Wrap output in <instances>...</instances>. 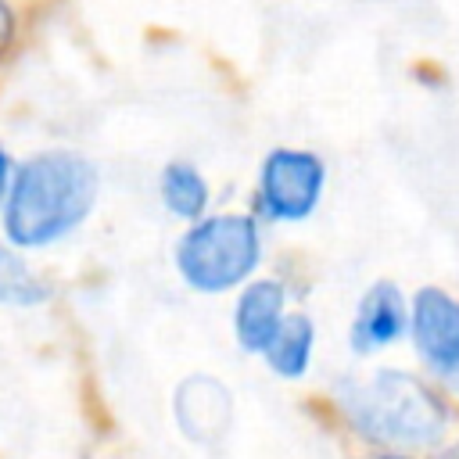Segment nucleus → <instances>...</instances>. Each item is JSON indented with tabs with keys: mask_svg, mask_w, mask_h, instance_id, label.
<instances>
[{
	"mask_svg": "<svg viewBox=\"0 0 459 459\" xmlns=\"http://www.w3.org/2000/svg\"><path fill=\"white\" fill-rule=\"evenodd\" d=\"M287 319V287L280 280H247L233 301V337L240 351L262 355Z\"/></svg>",
	"mask_w": 459,
	"mask_h": 459,
	"instance_id": "7",
	"label": "nucleus"
},
{
	"mask_svg": "<svg viewBox=\"0 0 459 459\" xmlns=\"http://www.w3.org/2000/svg\"><path fill=\"white\" fill-rule=\"evenodd\" d=\"M427 459H459V441H452V445H445L441 452H434V455H427Z\"/></svg>",
	"mask_w": 459,
	"mask_h": 459,
	"instance_id": "13",
	"label": "nucleus"
},
{
	"mask_svg": "<svg viewBox=\"0 0 459 459\" xmlns=\"http://www.w3.org/2000/svg\"><path fill=\"white\" fill-rule=\"evenodd\" d=\"M158 201L172 219L183 222H197L208 215V201H212V186L204 179V172L194 161L172 158L161 165L158 172Z\"/></svg>",
	"mask_w": 459,
	"mask_h": 459,
	"instance_id": "9",
	"label": "nucleus"
},
{
	"mask_svg": "<svg viewBox=\"0 0 459 459\" xmlns=\"http://www.w3.org/2000/svg\"><path fill=\"white\" fill-rule=\"evenodd\" d=\"M337 402L348 427L391 452L434 448L448 434V405L430 380L405 369H373L337 384Z\"/></svg>",
	"mask_w": 459,
	"mask_h": 459,
	"instance_id": "2",
	"label": "nucleus"
},
{
	"mask_svg": "<svg viewBox=\"0 0 459 459\" xmlns=\"http://www.w3.org/2000/svg\"><path fill=\"white\" fill-rule=\"evenodd\" d=\"M100 201V169L75 147H39L18 158L7 201L0 208V237L29 255L72 240Z\"/></svg>",
	"mask_w": 459,
	"mask_h": 459,
	"instance_id": "1",
	"label": "nucleus"
},
{
	"mask_svg": "<svg viewBox=\"0 0 459 459\" xmlns=\"http://www.w3.org/2000/svg\"><path fill=\"white\" fill-rule=\"evenodd\" d=\"M50 298H54V283L43 276V269H36L29 251L0 237V305L29 312V308H43Z\"/></svg>",
	"mask_w": 459,
	"mask_h": 459,
	"instance_id": "8",
	"label": "nucleus"
},
{
	"mask_svg": "<svg viewBox=\"0 0 459 459\" xmlns=\"http://www.w3.org/2000/svg\"><path fill=\"white\" fill-rule=\"evenodd\" d=\"M409 316L412 305L402 294L398 283L391 280H377L362 290L351 326H348V344L355 355H377L394 348L402 337H409Z\"/></svg>",
	"mask_w": 459,
	"mask_h": 459,
	"instance_id": "6",
	"label": "nucleus"
},
{
	"mask_svg": "<svg viewBox=\"0 0 459 459\" xmlns=\"http://www.w3.org/2000/svg\"><path fill=\"white\" fill-rule=\"evenodd\" d=\"M22 32H25L22 4L18 0H0V65H7L18 54Z\"/></svg>",
	"mask_w": 459,
	"mask_h": 459,
	"instance_id": "11",
	"label": "nucleus"
},
{
	"mask_svg": "<svg viewBox=\"0 0 459 459\" xmlns=\"http://www.w3.org/2000/svg\"><path fill=\"white\" fill-rule=\"evenodd\" d=\"M369 459H412V455H409V452H391V448H387V452H377V455H369Z\"/></svg>",
	"mask_w": 459,
	"mask_h": 459,
	"instance_id": "14",
	"label": "nucleus"
},
{
	"mask_svg": "<svg viewBox=\"0 0 459 459\" xmlns=\"http://www.w3.org/2000/svg\"><path fill=\"white\" fill-rule=\"evenodd\" d=\"M409 305V337L420 366L430 380L459 394V298L441 287H420Z\"/></svg>",
	"mask_w": 459,
	"mask_h": 459,
	"instance_id": "5",
	"label": "nucleus"
},
{
	"mask_svg": "<svg viewBox=\"0 0 459 459\" xmlns=\"http://www.w3.org/2000/svg\"><path fill=\"white\" fill-rule=\"evenodd\" d=\"M326 190V161L305 147H273L255 179V215L265 222H305Z\"/></svg>",
	"mask_w": 459,
	"mask_h": 459,
	"instance_id": "4",
	"label": "nucleus"
},
{
	"mask_svg": "<svg viewBox=\"0 0 459 459\" xmlns=\"http://www.w3.org/2000/svg\"><path fill=\"white\" fill-rule=\"evenodd\" d=\"M312 351H316V323H312V316L287 312V319L280 323V330L269 341V348L262 351V359L280 380H301L308 373V366H312Z\"/></svg>",
	"mask_w": 459,
	"mask_h": 459,
	"instance_id": "10",
	"label": "nucleus"
},
{
	"mask_svg": "<svg viewBox=\"0 0 459 459\" xmlns=\"http://www.w3.org/2000/svg\"><path fill=\"white\" fill-rule=\"evenodd\" d=\"M172 265L197 294L240 290L262 265V226L240 212L204 215L176 237Z\"/></svg>",
	"mask_w": 459,
	"mask_h": 459,
	"instance_id": "3",
	"label": "nucleus"
},
{
	"mask_svg": "<svg viewBox=\"0 0 459 459\" xmlns=\"http://www.w3.org/2000/svg\"><path fill=\"white\" fill-rule=\"evenodd\" d=\"M14 169H18V158H14V151L0 140V208H4V201H7V190H11Z\"/></svg>",
	"mask_w": 459,
	"mask_h": 459,
	"instance_id": "12",
	"label": "nucleus"
}]
</instances>
